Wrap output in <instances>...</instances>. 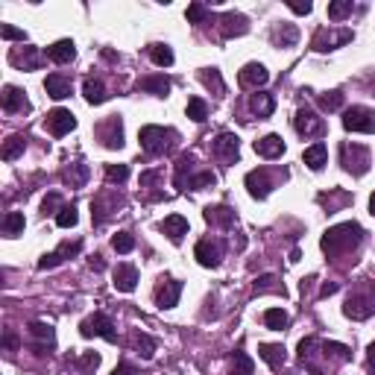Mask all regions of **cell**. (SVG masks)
<instances>
[{
  "label": "cell",
  "mask_w": 375,
  "mask_h": 375,
  "mask_svg": "<svg viewBox=\"0 0 375 375\" xmlns=\"http://www.w3.org/2000/svg\"><path fill=\"white\" fill-rule=\"evenodd\" d=\"M361 241H363V229H361V223L349 220V223L331 226L328 232L322 235L320 246H322V253H326V255L335 258V255H346V253H352V249H358Z\"/></svg>",
  "instance_id": "1"
},
{
  "label": "cell",
  "mask_w": 375,
  "mask_h": 375,
  "mask_svg": "<svg viewBox=\"0 0 375 375\" xmlns=\"http://www.w3.org/2000/svg\"><path fill=\"white\" fill-rule=\"evenodd\" d=\"M179 138L176 135V129L170 127H155V123H147V127H141L138 132V141H141V147L147 155H161V153H168L170 150V144Z\"/></svg>",
  "instance_id": "2"
},
{
  "label": "cell",
  "mask_w": 375,
  "mask_h": 375,
  "mask_svg": "<svg viewBox=\"0 0 375 375\" xmlns=\"http://www.w3.org/2000/svg\"><path fill=\"white\" fill-rule=\"evenodd\" d=\"M343 314L349 320H370L375 314V281H370L363 290H355V294L346 299Z\"/></svg>",
  "instance_id": "3"
},
{
  "label": "cell",
  "mask_w": 375,
  "mask_h": 375,
  "mask_svg": "<svg viewBox=\"0 0 375 375\" xmlns=\"http://www.w3.org/2000/svg\"><path fill=\"white\" fill-rule=\"evenodd\" d=\"M340 164L343 170L352 173V176H363L370 170V147H363V144H340Z\"/></svg>",
  "instance_id": "4"
},
{
  "label": "cell",
  "mask_w": 375,
  "mask_h": 375,
  "mask_svg": "<svg viewBox=\"0 0 375 375\" xmlns=\"http://www.w3.org/2000/svg\"><path fill=\"white\" fill-rule=\"evenodd\" d=\"M79 335L82 337H103L109 343H118V331H114V322L106 314H91L79 322Z\"/></svg>",
  "instance_id": "5"
},
{
  "label": "cell",
  "mask_w": 375,
  "mask_h": 375,
  "mask_svg": "<svg viewBox=\"0 0 375 375\" xmlns=\"http://www.w3.org/2000/svg\"><path fill=\"white\" fill-rule=\"evenodd\" d=\"M343 127L349 132H363V135H372L375 132V109L367 106H349L343 112Z\"/></svg>",
  "instance_id": "6"
},
{
  "label": "cell",
  "mask_w": 375,
  "mask_h": 375,
  "mask_svg": "<svg viewBox=\"0 0 375 375\" xmlns=\"http://www.w3.org/2000/svg\"><path fill=\"white\" fill-rule=\"evenodd\" d=\"M355 38V33L352 29H317L314 33V38H311V47L317 50V53H328V50H337V47H343V44H349V41Z\"/></svg>",
  "instance_id": "7"
},
{
  "label": "cell",
  "mask_w": 375,
  "mask_h": 375,
  "mask_svg": "<svg viewBox=\"0 0 375 375\" xmlns=\"http://www.w3.org/2000/svg\"><path fill=\"white\" fill-rule=\"evenodd\" d=\"M97 138L103 141L106 150H120L123 147V118L120 114H109L97 127Z\"/></svg>",
  "instance_id": "8"
},
{
  "label": "cell",
  "mask_w": 375,
  "mask_h": 375,
  "mask_svg": "<svg viewBox=\"0 0 375 375\" xmlns=\"http://www.w3.org/2000/svg\"><path fill=\"white\" fill-rule=\"evenodd\" d=\"M29 349L36 352V355H47V349L56 346V331L53 326H47V322H29Z\"/></svg>",
  "instance_id": "9"
},
{
  "label": "cell",
  "mask_w": 375,
  "mask_h": 375,
  "mask_svg": "<svg viewBox=\"0 0 375 375\" xmlns=\"http://www.w3.org/2000/svg\"><path fill=\"white\" fill-rule=\"evenodd\" d=\"M246 191L253 200H267L270 191L276 188V179H273V173H270L267 168H258V170H249L246 173Z\"/></svg>",
  "instance_id": "10"
},
{
  "label": "cell",
  "mask_w": 375,
  "mask_h": 375,
  "mask_svg": "<svg viewBox=\"0 0 375 375\" xmlns=\"http://www.w3.org/2000/svg\"><path fill=\"white\" fill-rule=\"evenodd\" d=\"M214 155L223 164H235L241 159V138H237L235 132H220L214 138Z\"/></svg>",
  "instance_id": "11"
},
{
  "label": "cell",
  "mask_w": 375,
  "mask_h": 375,
  "mask_svg": "<svg viewBox=\"0 0 375 375\" xmlns=\"http://www.w3.org/2000/svg\"><path fill=\"white\" fill-rule=\"evenodd\" d=\"M194 258L203 267H208V270L220 267V261H223V244L214 241V237H203V241H196V246H194Z\"/></svg>",
  "instance_id": "12"
},
{
  "label": "cell",
  "mask_w": 375,
  "mask_h": 375,
  "mask_svg": "<svg viewBox=\"0 0 375 375\" xmlns=\"http://www.w3.org/2000/svg\"><path fill=\"white\" fill-rule=\"evenodd\" d=\"M79 253H82V241H65V244H59V249H53V253L38 258V270H53V267L65 264L68 258H74Z\"/></svg>",
  "instance_id": "13"
},
{
  "label": "cell",
  "mask_w": 375,
  "mask_h": 375,
  "mask_svg": "<svg viewBox=\"0 0 375 375\" xmlns=\"http://www.w3.org/2000/svg\"><path fill=\"white\" fill-rule=\"evenodd\" d=\"M179 296H182V281L179 279H161L159 285H155V305L159 308H176L179 305Z\"/></svg>",
  "instance_id": "14"
},
{
  "label": "cell",
  "mask_w": 375,
  "mask_h": 375,
  "mask_svg": "<svg viewBox=\"0 0 375 375\" xmlns=\"http://www.w3.org/2000/svg\"><path fill=\"white\" fill-rule=\"evenodd\" d=\"M44 127H47L50 135L62 138V135H68L70 129H77V118H74V112H68V109H53L47 114Z\"/></svg>",
  "instance_id": "15"
},
{
  "label": "cell",
  "mask_w": 375,
  "mask_h": 375,
  "mask_svg": "<svg viewBox=\"0 0 375 375\" xmlns=\"http://www.w3.org/2000/svg\"><path fill=\"white\" fill-rule=\"evenodd\" d=\"M237 79H241L244 88H264L270 82V70L261 65V62H249V65H244V70L237 74Z\"/></svg>",
  "instance_id": "16"
},
{
  "label": "cell",
  "mask_w": 375,
  "mask_h": 375,
  "mask_svg": "<svg viewBox=\"0 0 375 375\" xmlns=\"http://www.w3.org/2000/svg\"><path fill=\"white\" fill-rule=\"evenodd\" d=\"M220 33H223V38L246 36V33H249L246 15H241V12H226V15H220Z\"/></svg>",
  "instance_id": "17"
},
{
  "label": "cell",
  "mask_w": 375,
  "mask_h": 375,
  "mask_svg": "<svg viewBox=\"0 0 375 375\" xmlns=\"http://www.w3.org/2000/svg\"><path fill=\"white\" fill-rule=\"evenodd\" d=\"M3 112H9V114H24V112H29V100L24 97V91H21L18 86H3Z\"/></svg>",
  "instance_id": "18"
},
{
  "label": "cell",
  "mask_w": 375,
  "mask_h": 375,
  "mask_svg": "<svg viewBox=\"0 0 375 375\" xmlns=\"http://www.w3.org/2000/svg\"><path fill=\"white\" fill-rule=\"evenodd\" d=\"M294 127H296V132H299V135H305V138H311V135H322V120H320L317 114L311 112L308 106L296 112Z\"/></svg>",
  "instance_id": "19"
},
{
  "label": "cell",
  "mask_w": 375,
  "mask_h": 375,
  "mask_svg": "<svg viewBox=\"0 0 375 375\" xmlns=\"http://www.w3.org/2000/svg\"><path fill=\"white\" fill-rule=\"evenodd\" d=\"M9 62L21 70H38L41 68V53L36 47H18V50L9 53Z\"/></svg>",
  "instance_id": "20"
},
{
  "label": "cell",
  "mask_w": 375,
  "mask_h": 375,
  "mask_svg": "<svg viewBox=\"0 0 375 375\" xmlns=\"http://www.w3.org/2000/svg\"><path fill=\"white\" fill-rule=\"evenodd\" d=\"M44 56L50 62H56V65H68V62H74V56H77V44L70 38H62L44 50Z\"/></svg>",
  "instance_id": "21"
},
{
  "label": "cell",
  "mask_w": 375,
  "mask_h": 375,
  "mask_svg": "<svg viewBox=\"0 0 375 375\" xmlns=\"http://www.w3.org/2000/svg\"><path fill=\"white\" fill-rule=\"evenodd\" d=\"M114 287H118L120 294H132V290L138 287V267L118 264V270H114Z\"/></svg>",
  "instance_id": "22"
},
{
  "label": "cell",
  "mask_w": 375,
  "mask_h": 375,
  "mask_svg": "<svg viewBox=\"0 0 375 375\" xmlns=\"http://www.w3.org/2000/svg\"><path fill=\"white\" fill-rule=\"evenodd\" d=\"M255 153L261 155V159H279V155L285 153V141H281V135L270 132V135H264V138L255 141Z\"/></svg>",
  "instance_id": "23"
},
{
  "label": "cell",
  "mask_w": 375,
  "mask_h": 375,
  "mask_svg": "<svg viewBox=\"0 0 375 375\" xmlns=\"http://www.w3.org/2000/svg\"><path fill=\"white\" fill-rule=\"evenodd\" d=\"M205 223H211V226H220V229H232L235 226V211L229 205H208L205 211Z\"/></svg>",
  "instance_id": "24"
},
{
  "label": "cell",
  "mask_w": 375,
  "mask_h": 375,
  "mask_svg": "<svg viewBox=\"0 0 375 375\" xmlns=\"http://www.w3.org/2000/svg\"><path fill=\"white\" fill-rule=\"evenodd\" d=\"M270 41H273L276 47H294L299 41L296 24H276L273 29H270Z\"/></svg>",
  "instance_id": "25"
},
{
  "label": "cell",
  "mask_w": 375,
  "mask_h": 375,
  "mask_svg": "<svg viewBox=\"0 0 375 375\" xmlns=\"http://www.w3.org/2000/svg\"><path fill=\"white\" fill-rule=\"evenodd\" d=\"M249 112H253L255 118H270V114L276 112V100H273V94H267V91H255L253 97H249Z\"/></svg>",
  "instance_id": "26"
},
{
  "label": "cell",
  "mask_w": 375,
  "mask_h": 375,
  "mask_svg": "<svg viewBox=\"0 0 375 375\" xmlns=\"http://www.w3.org/2000/svg\"><path fill=\"white\" fill-rule=\"evenodd\" d=\"M161 232L170 237L173 244H182V237L188 235V220L182 214H170V217H164L161 220Z\"/></svg>",
  "instance_id": "27"
},
{
  "label": "cell",
  "mask_w": 375,
  "mask_h": 375,
  "mask_svg": "<svg viewBox=\"0 0 375 375\" xmlns=\"http://www.w3.org/2000/svg\"><path fill=\"white\" fill-rule=\"evenodd\" d=\"M138 88L147 91V94H155V97H168L170 79L164 77V74H150V77H141L138 79Z\"/></svg>",
  "instance_id": "28"
},
{
  "label": "cell",
  "mask_w": 375,
  "mask_h": 375,
  "mask_svg": "<svg viewBox=\"0 0 375 375\" xmlns=\"http://www.w3.org/2000/svg\"><path fill=\"white\" fill-rule=\"evenodd\" d=\"M302 161H305L311 170H322V168H326V161H328V147L322 141L311 144V147L302 153Z\"/></svg>",
  "instance_id": "29"
},
{
  "label": "cell",
  "mask_w": 375,
  "mask_h": 375,
  "mask_svg": "<svg viewBox=\"0 0 375 375\" xmlns=\"http://www.w3.org/2000/svg\"><path fill=\"white\" fill-rule=\"evenodd\" d=\"M44 91H47L53 100H65V97H70V79L62 77V74H50V77L44 79Z\"/></svg>",
  "instance_id": "30"
},
{
  "label": "cell",
  "mask_w": 375,
  "mask_h": 375,
  "mask_svg": "<svg viewBox=\"0 0 375 375\" xmlns=\"http://www.w3.org/2000/svg\"><path fill=\"white\" fill-rule=\"evenodd\" d=\"M82 94H86V100L91 103V106H100V103L109 100L106 86H103V79H97V77H88V79H86V86H82Z\"/></svg>",
  "instance_id": "31"
},
{
  "label": "cell",
  "mask_w": 375,
  "mask_h": 375,
  "mask_svg": "<svg viewBox=\"0 0 375 375\" xmlns=\"http://www.w3.org/2000/svg\"><path fill=\"white\" fill-rule=\"evenodd\" d=\"M258 355H261L273 370L285 367V346H279V343H261V346H258Z\"/></svg>",
  "instance_id": "32"
},
{
  "label": "cell",
  "mask_w": 375,
  "mask_h": 375,
  "mask_svg": "<svg viewBox=\"0 0 375 375\" xmlns=\"http://www.w3.org/2000/svg\"><path fill=\"white\" fill-rule=\"evenodd\" d=\"M147 53H150V59H153V65H159V68H170L173 62H176L170 44H159V41L147 47Z\"/></svg>",
  "instance_id": "33"
},
{
  "label": "cell",
  "mask_w": 375,
  "mask_h": 375,
  "mask_svg": "<svg viewBox=\"0 0 375 375\" xmlns=\"http://www.w3.org/2000/svg\"><path fill=\"white\" fill-rule=\"evenodd\" d=\"M264 326L273 328V331H285L290 326V317L285 308H267L264 311Z\"/></svg>",
  "instance_id": "34"
},
{
  "label": "cell",
  "mask_w": 375,
  "mask_h": 375,
  "mask_svg": "<svg viewBox=\"0 0 375 375\" xmlns=\"http://www.w3.org/2000/svg\"><path fill=\"white\" fill-rule=\"evenodd\" d=\"M24 150H27V138L24 135H9L6 138V144H3V161H15L18 155H24Z\"/></svg>",
  "instance_id": "35"
},
{
  "label": "cell",
  "mask_w": 375,
  "mask_h": 375,
  "mask_svg": "<svg viewBox=\"0 0 375 375\" xmlns=\"http://www.w3.org/2000/svg\"><path fill=\"white\" fill-rule=\"evenodd\" d=\"M229 375H255V363L253 358L246 355V352L237 349L232 355V370H229Z\"/></svg>",
  "instance_id": "36"
},
{
  "label": "cell",
  "mask_w": 375,
  "mask_h": 375,
  "mask_svg": "<svg viewBox=\"0 0 375 375\" xmlns=\"http://www.w3.org/2000/svg\"><path fill=\"white\" fill-rule=\"evenodd\" d=\"M320 349H322V355H326V358H335V361H340V363L352 358V349L343 346V343H335V340H322Z\"/></svg>",
  "instance_id": "37"
},
{
  "label": "cell",
  "mask_w": 375,
  "mask_h": 375,
  "mask_svg": "<svg viewBox=\"0 0 375 375\" xmlns=\"http://www.w3.org/2000/svg\"><path fill=\"white\" fill-rule=\"evenodd\" d=\"M200 82L205 88H211L214 94H223L226 91V82H223V77H220V70L217 68H203L200 70Z\"/></svg>",
  "instance_id": "38"
},
{
  "label": "cell",
  "mask_w": 375,
  "mask_h": 375,
  "mask_svg": "<svg viewBox=\"0 0 375 375\" xmlns=\"http://www.w3.org/2000/svg\"><path fill=\"white\" fill-rule=\"evenodd\" d=\"M24 226H27V220H24V214H21V211H9V214L3 217V235H6V237L24 235Z\"/></svg>",
  "instance_id": "39"
},
{
  "label": "cell",
  "mask_w": 375,
  "mask_h": 375,
  "mask_svg": "<svg viewBox=\"0 0 375 375\" xmlns=\"http://www.w3.org/2000/svg\"><path fill=\"white\" fill-rule=\"evenodd\" d=\"M62 179L70 182V188H82V185H86V179H88V168L82 161H74L65 173H62Z\"/></svg>",
  "instance_id": "40"
},
{
  "label": "cell",
  "mask_w": 375,
  "mask_h": 375,
  "mask_svg": "<svg viewBox=\"0 0 375 375\" xmlns=\"http://www.w3.org/2000/svg\"><path fill=\"white\" fill-rule=\"evenodd\" d=\"M317 103H320V109H322V112H340V109H343V91L335 88V91L320 94Z\"/></svg>",
  "instance_id": "41"
},
{
  "label": "cell",
  "mask_w": 375,
  "mask_h": 375,
  "mask_svg": "<svg viewBox=\"0 0 375 375\" xmlns=\"http://www.w3.org/2000/svg\"><path fill=\"white\" fill-rule=\"evenodd\" d=\"M79 223V214H77V205L70 203V205H62L59 211H56V226L62 229H74Z\"/></svg>",
  "instance_id": "42"
},
{
  "label": "cell",
  "mask_w": 375,
  "mask_h": 375,
  "mask_svg": "<svg viewBox=\"0 0 375 375\" xmlns=\"http://www.w3.org/2000/svg\"><path fill=\"white\" fill-rule=\"evenodd\" d=\"M217 182V176L211 170H200V173H194V176H188V182L185 188H191V191H203V188H211Z\"/></svg>",
  "instance_id": "43"
},
{
  "label": "cell",
  "mask_w": 375,
  "mask_h": 375,
  "mask_svg": "<svg viewBox=\"0 0 375 375\" xmlns=\"http://www.w3.org/2000/svg\"><path fill=\"white\" fill-rule=\"evenodd\" d=\"M317 200L322 203V205H328V211H337V208H343V205H349L352 203V194H346V191H335V194H320Z\"/></svg>",
  "instance_id": "44"
},
{
  "label": "cell",
  "mask_w": 375,
  "mask_h": 375,
  "mask_svg": "<svg viewBox=\"0 0 375 375\" xmlns=\"http://www.w3.org/2000/svg\"><path fill=\"white\" fill-rule=\"evenodd\" d=\"M255 294H285V287L279 285V279L273 273H267L255 279Z\"/></svg>",
  "instance_id": "45"
},
{
  "label": "cell",
  "mask_w": 375,
  "mask_h": 375,
  "mask_svg": "<svg viewBox=\"0 0 375 375\" xmlns=\"http://www.w3.org/2000/svg\"><path fill=\"white\" fill-rule=\"evenodd\" d=\"M188 118H191L194 123H203L205 118H208V103L203 100V97H191L188 100Z\"/></svg>",
  "instance_id": "46"
},
{
  "label": "cell",
  "mask_w": 375,
  "mask_h": 375,
  "mask_svg": "<svg viewBox=\"0 0 375 375\" xmlns=\"http://www.w3.org/2000/svg\"><path fill=\"white\" fill-rule=\"evenodd\" d=\"M352 12H355V3H352V0H331L328 3V18L331 21H343Z\"/></svg>",
  "instance_id": "47"
},
{
  "label": "cell",
  "mask_w": 375,
  "mask_h": 375,
  "mask_svg": "<svg viewBox=\"0 0 375 375\" xmlns=\"http://www.w3.org/2000/svg\"><path fill=\"white\" fill-rule=\"evenodd\" d=\"M135 346H138V355H141L144 361H150V358L155 355V340H153L150 335H144V331H138V335H135Z\"/></svg>",
  "instance_id": "48"
},
{
  "label": "cell",
  "mask_w": 375,
  "mask_h": 375,
  "mask_svg": "<svg viewBox=\"0 0 375 375\" xmlns=\"http://www.w3.org/2000/svg\"><path fill=\"white\" fill-rule=\"evenodd\" d=\"M185 18H188V24H203V21L211 18V9L203 6V3H191L185 9Z\"/></svg>",
  "instance_id": "49"
},
{
  "label": "cell",
  "mask_w": 375,
  "mask_h": 375,
  "mask_svg": "<svg viewBox=\"0 0 375 375\" xmlns=\"http://www.w3.org/2000/svg\"><path fill=\"white\" fill-rule=\"evenodd\" d=\"M127 179H129V168H127V164H106V182L123 185Z\"/></svg>",
  "instance_id": "50"
},
{
  "label": "cell",
  "mask_w": 375,
  "mask_h": 375,
  "mask_svg": "<svg viewBox=\"0 0 375 375\" xmlns=\"http://www.w3.org/2000/svg\"><path fill=\"white\" fill-rule=\"evenodd\" d=\"M112 246H114V253H120V255L132 253V249H135V237H132V232H118V235L112 237Z\"/></svg>",
  "instance_id": "51"
},
{
  "label": "cell",
  "mask_w": 375,
  "mask_h": 375,
  "mask_svg": "<svg viewBox=\"0 0 375 375\" xmlns=\"http://www.w3.org/2000/svg\"><path fill=\"white\" fill-rule=\"evenodd\" d=\"M194 168V155L185 153L179 155V161H176V188H185V173H191Z\"/></svg>",
  "instance_id": "52"
},
{
  "label": "cell",
  "mask_w": 375,
  "mask_h": 375,
  "mask_svg": "<svg viewBox=\"0 0 375 375\" xmlns=\"http://www.w3.org/2000/svg\"><path fill=\"white\" fill-rule=\"evenodd\" d=\"M97 367H100V355H97V352H86V355L77 361V370L79 372H94Z\"/></svg>",
  "instance_id": "53"
},
{
  "label": "cell",
  "mask_w": 375,
  "mask_h": 375,
  "mask_svg": "<svg viewBox=\"0 0 375 375\" xmlns=\"http://www.w3.org/2000/svg\"><path fill=\"white\" fill-rule=\"evenodd\" d=\"M0 36H3L6 41H21V44L27 41V33H24V29H18V27H12V24H3V27H0Z\"/></svg>",
  "instance_id": "54"
},
{
  "label": "cell",
  "mask_w": 375,
  "mask_h": 375,
  "mask_svg": "<svg viewBox=\"0 0 375 375\" xmlns=\"http://www.w3.org/2000/svg\"><path fill=\"white\" fill-rule=\"evenodd\" d=\"M65 203H62V196L59 194H47L44 196V203H41V214H53L56 208H62Z\"/></svg>",
  "instance_id": "55"
},
{
  "label": "cell",
  "mask_w": 375,
  "mask_h": 375,
  "mask_svg": "<svg viewBox=\"0 0 375 375\" xmlns=\"http://www.w3.org/2000/svg\"><path fill=\"white\" fill-rule=\"evenodd\" d=\"M287 9L296 15H311V9H314V3H299V0H287Z\"/></svg>",
  "instance_id": "56"
},
{
  "label": "cell",
  "mask_w": 375,
  "mask_h": 375,
  "mask_svg": "<svg viewBox=\"0 0 375 375\" xmlns=\"http://www.w3.org/2000/svg\"><path fill=\"white\" fill-rule=\"evenodd\" d=\"M112 375H138V370H135V363H129V361H120L118 367L112 370Z\"/></svg>",
  "instance_id": "57"
},
{
  "label": "cell",
  "mask_w": 375,
  "mask_h": 375,
  "mask_svg": "<svg viewBox=\"0 0 375 375\" xmlns=\"http://www.w3.org/2000/svg\"><path fill=\"white\" fill-rule=\"evenodd\" d=\"M159 176H161V170H144V173H141V188L159 182Z\"/></svg>",
  "instance_id": "58"
},
{
  "label": "cell",
  "mask_w": 375,
  "mask_h": 375,
  "mask_svg": "<svg viewBox=\"0 0 375 375\" xmlns=\"http://www.w3.org/2000/svg\"><path fill=\"white\" fill-rule=\"evenodd\" d=\"M3 346L6 349H18V335H15V331H6V335H3Z\"/></svg>",
  "instance_id": "59"
},
{
  "label": "cell",
  "mask_w": 375,
  "mask_h": 375,
  "mask_svg": "<svg viewBox=\"0 0 375 375\" xmlns=\"http://www.w3.org/2000/svg\"><path fill=\"white\" fill-rule=\"evenodd\" d=\"M367 370L375 375V343H370V349H367Z\"/></svg>",
  "instance_id": "60"
},
{
  "label": "cell",
  "mask_w": 375,
  "mask_h": 375,
  "mask_svg": "<svg viewBox=\"0 0 375 375\" xmlns=\"http://www.w3.org/2000/svg\"><path fill=\"white\" fill-rule=\"evenodd\" d=\"M331 294H337V285H322L320 296H331Z\"/></svg>",
  "instance_id": "61"
},
{
  "label": "cell",
  "mask_w": 375,
  "mask_h": 375,
  "mask_svg": "<svg viewBox=\"0 0 375 375\" xmlns=\"http://www.w3.org/2000/svg\"><path fill=\"white\" fill-rule=\"evenodd\" d=\"M91 267H94V270H103V267H106V261H103V255H94V258H91Z\"/></svg>",
  "instance_id": "62"
},
{
  "label": "cell",
  "mask_w": 375,
  "mask_h": 375,
  "mask_svg": "<svg viewBox=\"0 0 375 375\" xmlns=\"http://www.w3.org/2000/svg\"><path fill=\"white\" fill-rule=\"evenodd\" d=\"M370 214H372V217H375V194H372V196H370Z\"/></svg>",
  "instance_id": "63"
}]
</instances>
